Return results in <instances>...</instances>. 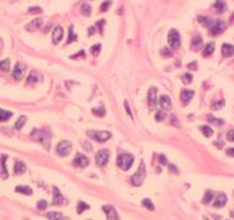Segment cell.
Listing matches in <instances>:
<instances>
[{
	"instance_id": "25",
	"label": "cell",
	"mask_w": 234,
	"mask_h": 220,
	"mask_svg": "<svg viewBox=\"0 0 234 220\" xmlns=\"http://www.w3.org/2000/svg\"><path fill=\"white\" fill-rule=\"evenodd\" d=\"M16 192H20V193H22V194H26V196H29V194H32V188L29 186H23V185H20V186L16 187Z\"/></svg>"
},
{
	"instance_id": "42",
	"label": "cell",
	"mask_w": 234,
	"mask_h": 220,
	"mask_svg": "<svg viewBox=\"0 0 234 220\" xmlns=\"http://www.w3.org/2000/svg\"><path fill=\"white\" fill-rule=\"evenodd\" d=\"M142 204L145 207V208H148V209H150V210H154L155 209V207H154V203L151 202L149 198H145V199H143V202H142Z\"/></svg>"
},
{
	"instance_id": "39",
	"label": "cell",
	"mask_w": 234,
	"mask_h": 220,
	"mask_svg": "<svg viewBox=\"0 0 234 220\" xmlns=\"http://www.w3.org/2000/svg\"><path fill=\"white\" fill-rule=\"evenodd\" d=\"M68 32H70V35H68V39H67L66 43L67 44H71L72 42H74V40L77 39V35L73 33V26L70 27V31H68Z\"/></svg>"
},
{
	"instance_id": "35",
	"label": "cell",
	"mask_w": 234,
	"mask_h": 220,
	"mask_svg": "<svg viewBox=\"0 0 234 220\" xmlns=\"http://www.w3.org/2000/svg\"><path fill=\"white\" fill-rule=\"evenodd\" d=\"M81 10H82V14L84 16H90V14H92V7L88 4H82Z\"/></svg>"
},
{
	"instance_id": "19",
	"label": "cell",
	"mask_w": 234,
	"mask_h": 220,
	"mask_svg": "<svg viewBox=\"0 0 234 220\" xmlns=\"http://www.w3.org/2000/svg\"><path fill=\"white\" fill-rule=\"evenodd\" d=\"M222 54L226 58H229V56L234 55V45H232V44H223L222 45Z\"/></svg>"
},
{
	"instance_id": "12",
	"label": "cell",
	"mask_w": 234,
	"mask_h": 220,
	"mask_svg": "<svg viewBox=\"0 0 234 220\" xmlns=\"http://www.w3.org/2000/svg\"><path fill=\"white\" fill-rule=\"evenodd\" d=\"M25 66L21 64V63H17L15 65V68H14V72H12V77L16 80V81H20L23 78V75H25Z\"/></svg>"
},
{
	"instance_id": "29",
	"label": "cell",
	"mask_w": 234,
	"mask_h": 220,
	"mask_svg": "<svg viewBox=\"0 0 234 220\" xmlns=\"http://www.w3.org/2000/svg\"><path fill=\"white\" fill-rule=\"evenodd\" d=\"M198 21L200 22L204 27H207V28H209V27L212 25V22H214L210 17H207V16H200L199 18H198Z\"/></svg>"
},
{
	"instance_id": "53",
	"label": "cell",
	"mask_w": 234,
	"mask_h": 220,
	"mask_svg": "<svg viewBox=\"0 0 234 220\" xmlns=\"http://www.w3.org/2000/svg\"><path fill=\"white\" fill-rule=\"evenodd\" d=\"M84 149L88 151V152H90V151H92V146H90L89 143H84Z\"/></svg>"
},
{
	"instance_id": "34",
	"label": "cell",
	"mask_w": 234,
	"mask_h": 220,
	"mask_svg": "<svg viewBox=\"0 0 234 220\" xmlns=\"http://www.w3.org/2000/svg\"><path fill=\"white\" fill-rule=\"evenodd\" d=\"M0 70L5 71V72H7L10 70V60L9 59H5V60L0 61Z\"/></svg>"
},
{
	"instance_id": "44",
	"label": "cell",
	"mask_w": 234,
	"mask_h": 220,
	"mask_svg": "<svg viewBox=\"0 0 234 220\" xmlns=\"http://www.w3.org/2000/svg\"><path fill=\"white\" fill-rule=\"evenodd\" d=\"M161 55H162V56H166V58H169V56H172V50H171L169 48L164 47V48L161 49Z\"/></svg>"
},
{
	"instance_id": "30",
	"label": "cell",
	"mask_w": 234,
	"mask_h": 220,
	"mask_svg": "<svg viewBox=\"0 0 234 220\" xmlns=\"http://www.w3.org/2000/svg\"><path fill=\"white\" fill-rule=\"evenodd\" d=\"M6 155H1V170H2V177L6 179L7 177V170H6Z\"/></svg>"
},
{
	"instance_id": "33",
	"label": "cell",
	"mask_w": 234,
	"mask_h": 220,
	"mask_svg": "<svg viewBox=\"0 0 234 220\" xmlns=\"http://www.w3.org/2000/svg\"><path fill=\"white\" fill-rule=\"evenodd\" d=\"M212 199H214V192H212V191H207V192L205 193L204 198H202V203L209 204Z\"/></svg>"
},
{
	"instance_id": "38",
	"label": "cell",
	"mask_w": 234,
	"mask_h": 220,
	"mask_svg": "<svg viewBox=\"0 0 234 220\" xmlns=\"http://www.w3.org/2000/svg\"><path fill=\"white\" fill-rule=\"evenodd\" d=\"M212 109L214 110H219V109H222L223 106H224V101L223 99H219V101H216V102L212 103Z\"/></svg>"
},
{
	"instance_id": "9",
	"label": "cell",
	"mask_w": 234,
	"mask_h": 220,
	"mask_svg": "<svg viewBox=\"0 0 234 220\" xmlns=\"http://www.w3.org/2000/svg\"><path fill=\"white\" fill-rule=\"evenodd\" d=\"M148 102H149V108L155 109L156 104H157V88L156 87H151L148 94Z\"/></svg>"
},
{
	"instance_id": "18",
	"label": "cell",
	"mask_w": 234,
	"mask_h": 220,
	"mask_svg": "<svg viewBox=\"0 0 234 220\" xmlns=\"http://www.w3.org/2000/svg\"><path fill=\"white\" fill-rule=\"evenodd\" d=\"M202 45V38L200 35H195L193 39H191V44H190V48L193 50H199Z\"/></svg>"
},
{
	"instance_id": "27",
	"label": "cell",
	"mask_w": 234,
	"mask_h": 220,
	"mask_svg": "<svg viewBox=\"0 0 234 220\" xmlns=\"http://www.w3.org/2000/svg\"><path fill=\"white\" fill-rule=\"evenodd\" d=\"M47 217L49 220H65L64 215L61 213H57V212H49L47 214Z\"/></svg>"
},
{
	"instance_id": "23",
	"label": "cell",
	"mask_w": 234,
	"mask_h": 220,
	"mask_svg": "<svg viewBox=\"0 0 234 220\" xmlns=\"http://www.w3.org/2000/svg\"><path fill=\"white\" fill-rule=\"evenodd\" d=\"M25 171H26V164L23 161H17L14 166V172L16 175H22L25 174Z\"/></svg>"
},
{
	"instance_id": "10",
	"label": "cell",
	"mask_w": 234,
	"mask_h": 220,
	"mask_svg": "<svg viewBox=\"0 0 234 220\" xmlns=\"http://www.w3.org/2000/svg\"><path fill=\"white\" fill-rule=\"evenodd\" d=\"M73 164H74L76 166H79V168H85V166L89 164V159H88L84 154L78 153V154H76V157H74V159H73Z\"/></svg>"
},
{
	"instance_id": "24",
	"label": "cell",
	"mask_w": 234,
	"mask_h": 220,
	"mask_svg": "<svg viewBox=\"0 0 234 220\" xmlns=\"http://www.w3.org/2000/svg\"><path fill=\"white\" fill-rule=\"evenodd\" d=\"M214 51H215V43H209V44L205 45V48L202 50V55L204 56H210Z\"/></svg>"
},
{
	"instance_id": "6",
	"label": "cell",
	"mask_w": 234,
	"mask_h": 220,
	"mask_svg": "<svg viewBox=\"0 0 234 220\" xmlns=\"http://www.w3.org/2000/svg\"><path fill=\"white\" fill-rule=\"evenodd\" d=\"M226 22L223 21V20H216V21H214L212 22V25L209 27V32H210V34L211 35H218V34H221L224 30H226Z\"/></svg>"
},
{
	"instance_id": "22",
	"label": "cell",
	"mask_w": 234,
	"mask_h": 220,
	"mask_svg": "<svg viewBox=\"0 0 234 220\" xmlns=\"http://www.w3.org/2000/svg\"><path fill=\"white\" fill-rule=\"evenodd\" d=\"M214 9H215L217 12L222 14V12H224V11L227 10V4H226L223 0H216V2L214 4Z\"/></svg>"
},
{
	"instance_id": "5",
	"label": "cell",
	"mask_w": 234,
	"mask_h": 220,
	"mask_svg": "<svg viewBox=\"0 0 234 220\" xmlns=\"http://www.w3.org/2000/svg\"><path fill=\"white\" fill-rule=\"evenodd\" d=\"M168 44L172 49H178L181 47V34L177 30H171L168 33Z\"/></svg>"
},
{
	"instance_id": "7",
	"label": "cell",
	"mask_w": 234,
	"mask_h": 220,
	"mask_svg": "<svg viewBox=\"0 0 234 220\" xmlns=\"http://www.w3.org/2000/svg\"><path fill=\"white\" fill-rule=\"evenodd\" d=\"M109 158H110V152L106 151V149H101L95 155V161L98 164V166H105L109 161Z\"/></svg>"
},
{
	"instance_id": "28",
	"label": "cell",
	"mask_w": 234,
	"mask_h": 220,
	"mask_svg": "<svg viewBox=\"0 0 234 220\" xmlns=\"http://www.w3.org/2000/svg\"><path fill=\"white\" fill-rule=\"evenodd\" d=\"M200 131L202 132V135L205 136V137H211V136L214 135V130H212V127H210V126H207V125L200 126Z\"/></svg>"
},
{
	"instance_id": "31",
	"label": "cell",
	"mask_w": 234,
	"mask_h": 220,
	"mask_svg": "<svg viewBox=\"0 0 234 220\" xmlns=\"http://www.w3.org/2000/svg\"><path fill=\"white\" fill-rule=\"evenodd\" d=\"M12 116V113L11 111H7V110H2L0 109V122L1 121H6Z\"/></svg>"
},
{
	"instance_id": "16",
	"label": "cell",
	"mask_w": 234,
	"mask_h": 220,
	"mask_svg": "<svg viewBox=\"0 0 234 220\" xmlns=\"http://www.w3.org/2000/svg\"><path fill=\"white\" fill-rule=\"evenodd\" d=\"M194 97V92L193 91H189V89H184L181 93V101L184 104H189V102L191 101V98Z\"/></svg>"
},
{
	"instance_id": "48",
	"label": "cell",
	"mask_w": 234,
	"mask_h": 220,
	"mask_svg": "<svg viewBox=\"0 0 234 220\" xmlns=\"http://www.w3.org/2000/svg\"><path fill=\"white\" fill-rule=\"evenodd\" d=\"M227 138H228V141L234 142V129L233 130H229V131L227 132Z\"/></svg>"
},
{
	"instance_id": "49",
	"label": "cell",
	"mask_w": 234,
	"mask_h": 220,
	"mask_svg": "<svg viewBox=\"0 0 234 220\" xmlns=\"http://www.w3.org/2000/svg\"><path fill=\"white\" fill-rule=\"evenodd\" d=\"M78 58H82V59L85 58L84 50H81V51H79V54H76V55H72V56H71V59H78Z\"/></svg>"
},
{
	"instance_id": "17",
	"label": "cell",
	"mask_w": 234,
	"mask_h": 220,
	"mask_svg": "<svg viewBox=\"0 0 234 220\" xmlns=\"http://www.w3.org/2000/svg\"><path fill=\"white\" fill-rule=\"evenodd\" d=\"M159 103H160V106H161L162 109L168 110V109L172 108V102H171V98H169L168 96H161Z\"/></svg>"
},
{
	"instance_id": "55",
	"label": "cell",
	"mask_w": 234,
	"mask_h": 220,
	"mask_svg": "<svg viewBox=\"0 0 234 220\" xmlns=\"http://www.w3.org/2000/svg\"><path fill=\"white\" fill-rule=\"evenodd\" d=\"M231 214H232V217L234 218V209H232V210H231Z\"/></svg>"
},
{
	"instance_id": "40",
	"label": "cell",
	"mask_w": 234,
	"mask_h": 220,
	"mask_svg": "<svg viewBox=\"0 0 234 220\" xmlns=\"http://www.w3.org/2000/svg\"><path fill=\"white\" fill-rule=\"evenodd\" d=\"M182 82L185 83V85H189L193 82V75L191 73H185L182 76Z\"/></svg>"
},
{
	"instance_id": "54",
	"label": "cell",
	"mask_w": 234,
	"mask_h": 220,
	"mask_svg": "<svg viewBox=\"0 0 234 220\" xmlns=\"http://www.w3.org/2000/svg\"><path fill=\"white\" fill-rule=\"evenodd\" d=\"M196 65H198L196 63H191V64H189V65H188V68H191V70H195V68H196Z\"/></svg>"
},
{
	"instance_id": "3",
	"label": "cell",
	"mask_w": 234,
	"mask_h": 220,
	"mask_svg": "<svg viewBox=\"0 0 234 220\" xmlns=\"http://www.w3.org/2000/svg\"><path fill=\"white\" fill-rule=\"evenodd\" d=\"M134 161V158L132 154H121L117 158V165L121 170H128Z\"/></svg>"
},
{
	"instance_id": "46",
	"label": "cell",
	"mask_w": 234,
	"mask_h": 220,
	"mask_svg": "<svg viewBox=\"0 0 234 220\" xmlns=\"http://www.w3.org/2000/svg\"><path fill=\"white\" fill-rule=\"evenodd\" d=\"M28 12H29V14H40V12H42V9L38 7V6H35V7H29V9H28Z\"/></svg>"
},
{
	"instance_id": "13",
	"label": "cell",
	"mask_w": 234,
	"mask_h": 220,
	"mask_svg": "<svg viewBox=\"0 0 234 220\" xmlns=\"http://www.w3.org/2000/svg\"><path fill=\"white\" fill-rule=\"evenodd\" d=\"M64 38V28L61 26H56L52 31V43L57 44L60 43V40Z\"/></svg>"
},
{
	"instance_id": "32",
	"label": "cell",
	"mask_w": 234,
	"mask_h": 220,
	"mask_svg": "<svg viewBox=\"0 0 234 220\" xmlns=\"http://www.w3.org/2000/svg\"><path fill=\"white\" fill-rule=\"evenodd\" d=\"M207 120H209L210 124H212V125H217V126H221V125L224 124V121H223L222 119H217V118H215V116H212V115H209Z\"/></svg>"
},
{
	"instance_id": "51",
	"label": "cell",
	"mask_w": 234,
	"mask_h": 220,
	"mask_svg": "<svg viewBox=\"0 0 234 220\" xmlns=\"http://www.w3.org/2000/svg\"><path fill=\"white\" fill-rule=\"evenodd\" d=\"M124 106H126V111L128 113V115H129L131 118H133V115H132V111H131V109H129V104H128V102H124Z\"/></svg>"
},
{
	"instance_id": "45",
	"label": "cell",
	"mask_w": 234,
	"mask_h": 220,
	"mask_svg": "<svg viewBox=\"0 0 234 220\" xmlns=\"http://www.w3.org/2000/svg\"><path fill=\"white\" fill-rule=\"evenodd\" d=\"M37 207H38V209H39V210H44V209H47V207H48V202H47V201H44V199H42V201H39V202H38Z\"/></svg>"
},
{
	"instance_id": "14",
	"label": "cell",
	"mask_w": 234,
	"mask_h": 220,
	"mask_svg": "<svg viewBox=\"0 0 234 220\" xmlns=\"http://www.w3.org/2000/svg\"><path fill=\"white\" fill-rule=\"evenodd\" d=\"M42 26H43V20H42V18H35V20L31 21V22L26 26V30L29 31V32H34V31L39 30Z\"/></svg>"
},
{
	"instance_id": "4",
	"label": "cell",
	"mask_w": 234,
	"mask_h": 220,
	"mask_svg": "<svg viewBox=\"0 0 234 220\" xmlns=\"http://www.w3.org/2000/svg\"><path fill=\"white\" fill-rule=\"evenodd\" d=\"M88 136L90 138H93L94 141L97 142H106L107 139L111 138V132L109 131H97V130H92V131H88Z\"/></svg>"
},
{
	"instance_id": "52",
	"label": "cell",
	"mask_w": 234,
	"mask_h": 220,
	"mask_svg": "<svg viewBox=\"0 0 234 220\" xmlns=\"http://www.w3.org/2000/svg\"><path fill=\"white\" fill-rule=\"evenodd\" d=\"M226 153H227V155H229V157L234 158V148H228V149L226 151Z\"/></svg>"
},
{
	"instance_id": "1",
	"label": "cell",
	"mask_w": 234,
	"mask_h": 220,
	"mask_svg": "<svg viewBox=\"0 0 234 220\" xmlns=\"http://www.w3.org/2000/svg\"><path fill=\"white\" fill-rule=\"evenodd\" d=\"M31 137H32V139H34V141L40 142L44 146L45 149L50 148L51 138L48 131H45V130H33L32 133H31Z\"/></svg>"
},
{
	"instance_id": "21",
	"label": "cell",
	"mask_w": 234,
	"mask_h": 220,
	"mask_svg": "<svg viewBox=\"0 0 234 220\" xmlns=\"http://www.w3.org/2000/svg\"><path fill=\"white\" fill-rule=\"evenodd\" d=\"M226 203H227V196L226 194H219V196L216 197V199L214 202V207L215 208H222Z\"/></svg>"
},
{
	"instance_id": "41",
	"label": "cell",
	"mask_w": 234,
	"mask_h": 220,
	"mask_svg": "<svg viewBox=\"0 0 234 220\" xmlns=\"http://www.w3.org/2000/svg\"><path fill=\"white\" fill-rule=\"evenodd\" d=\"M85 209H89V205L87 203H84V202H78V204H77V212L81 214V213H83Z\"/></svg>"
},
{
	"instance_id": "43",
	"label": "cell",
	"mask_w": 234,
	"mask_h": 220,
	"mask_svg": "<svg viewBox=\"0 0 234 220\" xmlns=\"http://www.w3.org/2000/svg\"><path fill=\"white\" fill-rule=\"evenodd\" d=\"M111 4H112V1L111 0H107V1H104L102 4H101V6H100V11L101 12H105L110 6H111Z\"/></svg>"
},
{
	"instance_id": "47",
	"label": "cell",
	"mask_w": 234,
	"mask_h": 220,
	"mask_svg": "<svg viewBox=\"0 0 234 220\" xmlns=\"http://www.w3.org/2000/svg\"><path fill=\"white\" fill-rule=\"evenodd\" d=\"M164 118H165V113H164V111H157L156 115H155V119H156L157 121H162Z\"/></svg>"
},
{
	"instance_id": "2",
	"label": "cell",
	"mask_w": 234,
	"mask_h": 220,
	"mask_svg": "<svg viewBox=\"0 0 234 220\" xmlns=\"http://www.w3.org/2000/svg\"><path fill=\"white\" fill-rule=\"evenodd\" d=\"M145 177H146V170H145L144 161H142V163H140V166H139V169H138V171H137L133 176H132L131 182L133 184L134 186L138 187V186H140V185L144 182Z\"/></svg>"
},
{
	"instance_id": "8",
	"label": "cell",
	"mask_w": 234,
	"mask_h": 220,
	"mask_svg": "<svg viewBox=\"0 0 234 220\" xmlns=\"http://www.w3.org/2000/svg\"><path fill=\"white\" fill-rule=\"evenodd\" d=\"M71 151H72V144L67 141H61L57 144V148H56V153L60 157H66L67 154L71 153Z\"/></svg>"
},
{
	"instance_id": "37",
	"label": "cell",
	"mask_w": 234,
	"mask_h": 220,
	"mask_svg": "<svg viewBox=\"0 0 234 220\" xmlns=\"http://www.w3.org/2000/svg\"><path fill=\"white\" fill-rule=\"evenodd\" d=\"M100 51H101V44H95V45H93L90 48V53H92L93 56H98L100 54Z\"/></svg>"
},
{
	"instance_id": "36",
	"label": "cell",
	"mask_w": 234,
	"mask_h": 220,
	"mask_svg": "<svg viewBox=\"0 0 234 220\" xmlns=\"http://www.w3.org/2000/svg\"><path fill=\"white\" fill-rule=\"evenodd\" d=\"M26 121H27V118L26 116H20V119L16 121V124H15V129L16 130H21L22 127H23V125L26 124Z\"/></svg>"
},
{
	"instance_id": "26",
	"label": "cell",
	"mask_w": 234,
	"mask_h": 220,
	"mask_svg": "<svg viewBox=\"0 0 234 220\" xmlns=\"http://www.w3.org/2000/svg\"><path fill=\"white\" fill-rule=\"evenodd\" d=\"M92 113L94 114V115H97L98 118H102V116H105V108L102 106V105H100V106H95V108H93L92 109Z\"/></svg>"
},
{
	"instance_id": "50",
	"label": "cell",
	"mask_w": 234,
	"mask_h": 220,
	"mask_svg": "<svg viewBox=\"0 0 234 220\" xmlns=\"http://www.w3.org/2000/svg\"><path fill=\"white\" fill-rule=\"evenodd\" d=\"M159 161H160L162 165H166V164H167V159H166L165 155H160V157H159Z\"/></svg>"
},
{
	"instance_id": "20",
	"label": "cell",
	"mask_w": 234,
	"mask_h": 220,
	"mask_svg": "<svg viewBox=\"0 0 234 220\" xmlns=\"http://www.w3.org/2000/svg\"><path fill=\"white\" fill-rule=\"evenodd\" d=\"M40 80V75L37 72V71H34V70H32L31 72H29V75H28V77H27V83L28 85H32V83H37L38 81Z\"/></svg>"
},
{
	"instance_id": "11",
	"label": "cell",
	"mask_w": 234,
	"mask_h": 220,
	"mask_svg": "<svg viewBox=\"0 0 234 220\" xmlns=\"http://www.w3.org/2000/svg\"><path fill=\"white\" fill-rule=\"evenodd\" d=\"M102 210L106 213V219L107 220H117L118 219V214L115 210V208L112 205H104Z\"/></svg>"
},
{
	"instance_id": "15",
	"label": "cell",
	"mask_w": 234,
	"mask_h": 220,
	"mask_svg": "<svg viewBox=\"0 0 234 220\" xmlns=\"http://www.w3.org/2000/svg\"><path fill=\"white\" fill-rule=\"evenodd\" d=\"M52 193H54V199H52V204L55 205H60V204L64 202V197H62V193L60 192V190L57 187H54L52 188Z\"/></svg>"
}]
</instances>
